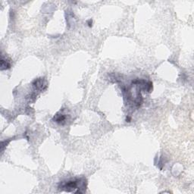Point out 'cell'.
I'll return each instance as SVG.
<instances>
[{"label": "cell", "instance_id": "6da1fadb", "mask_svg": "<svg viewBox=\"0 0 194 194\" xmlns=\"http://www.w3.org/2000/svg\"><path fill=\"white\" fill-rule=\"evenodd\" d=\"M86 181L85 178H76L61 182L58 185L60 190H64L67 192H72L74 193H83L86 190Z\"/></svg>", "mask_w": 194, "mask_h": 194}, {"label": "cell", "instance_id": "7a4b0ae2", "mask_svg": "<svg viewBox=\"0 0 194 194\" xmlns=\"http://www.w3.org/2000/svg\"><path fill=\"white\" fill-rule=\"evenodd\" d=\"M33 86L37 90H44L46 88V81H45L44 78L36 79L33 82Z\"/></svg>", "mask_w": 194, "mask_h": 194}, {"label": "cell", "instance_id": "3957f363", "mask_svg": "<svg viewBox=\"0 0 194 194\" xmlns=\"http://www.w3.org/2000/svg\"><path fill=\"white\" fill-rule=\"evenodd\" d=\"M53 120H54L55 122L58 123V124H64L65 123V120H66V116L63 114H62L61 112H58L56 115L54 116L53 118Z\"/></svg>", "mask_w": 194, "mask_h": 194}, {"label": "cell", "instance_id": "277c9868", "mask_svg": "<svg viewBox=\"0 0 194 194\" xmlns=\"http://www.w3.org/2000/svg\"><path fill=\"white\" fill-rule=\"evenodd\" d=\"M11 67V63L9 61L5 60L3 55H2L1 58V69L2 70H5V69H8Z\"/></svg>", "mask_w": 194, "mask_h": 194}]
</instances>
